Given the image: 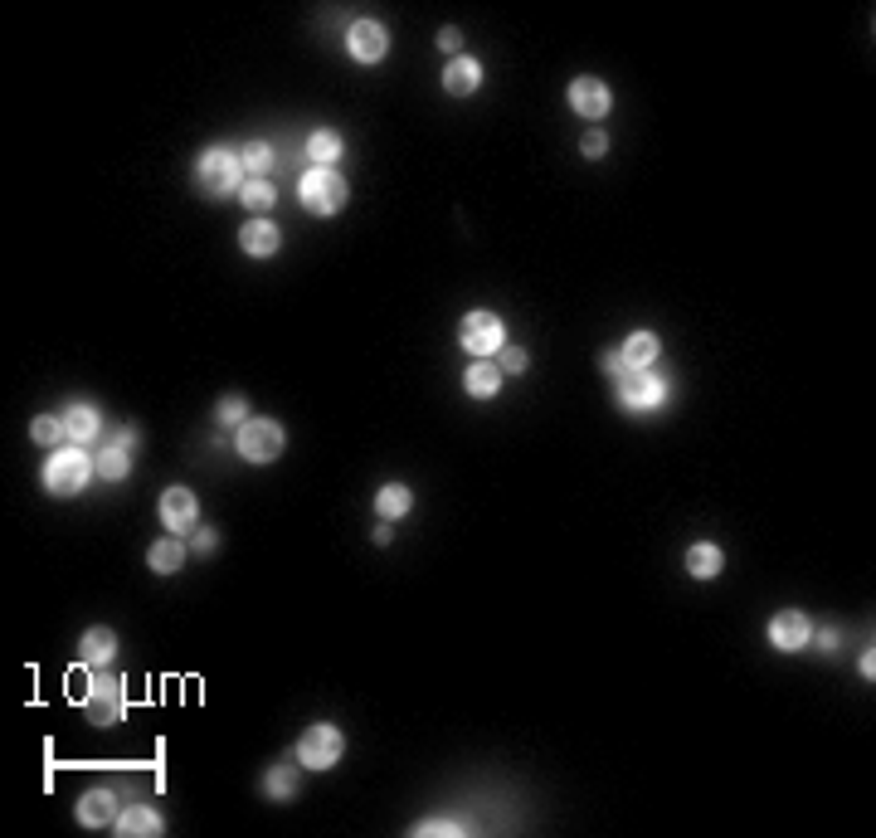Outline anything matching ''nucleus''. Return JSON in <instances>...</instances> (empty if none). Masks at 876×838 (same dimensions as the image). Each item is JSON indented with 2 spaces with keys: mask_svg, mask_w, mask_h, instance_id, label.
<instances>
[{
  "mask_svg": "<svg viewBox=\"0 0 876 838\" xmlns=\"http://www.w3.org/2000/svg\"><path fill=\"white\" fill-rule=\"evenodd\" d=\"M93 473H98V463L83 454V449H59V454H49V463H44V488L54 497H73L88 488Z\"/></svg>",
  "mask_w": 876,
  "mask_h": 838,
  "instance_id": "f257e3e1",
  "label": "nucleus"
},
{
  "mask_svg": "<svg viewBox=\"0 0 876 838\" xmlns=\"http://www.w3.org/2000/svg\"><path fill=\"white\" fill-rule=\"evenodd\" d=\"M297 195H302V210L307 215H336L346 205V181L331 171V166H312L302 181H297Z\"/></svg>",
  "mask_w": 876,
  "mask_h": 838,
  "instance_id": "f03ea898",
  "label": "nucleus"
},
{
  "mask_svg": "<svg viewBox=\"0 0 876 838\" xmlns=\"http://www.w3.org/2000/svg\"><path fill=\"white\" fill-rule=\"evenodd\" d=\"M283 444H288V434L278 419H249V424H239V439H234L244 463H273V458H283Z\"/></svg>",
  "mask_w": 876,
  "mask_h": 838,
  "instance_id": "7ed1b4c3",
  "label": "nucleus"
},
{
  "mask_svg": "<svg viewBox=\"0 0 876 838\" xmlns=\"http://www.w3.org/2000/svg\"><path fill=\"white\" fill-rule=\"evenodd\" d=\"M239 176H244V161L234 152H224V147L205 152L200 166H195V186L205 195H234L239 191Z\"/></svg>",
  "mask_w": 876,
  "mask_h": 838,
  "instance_id": "20e7f679",
  "label": "nucleus"
},
{
  "mask_svg": "<svg viewBox=\"0 0 876 838\" xmlns=\"http://www.w3.org/2000/svg\"><path fill=\"white\" fill-rule=\"evenodd\" d=\"M458 342L473 351V361H487V356H497L507 346V327H502L497 312H468L463 327H458Z\"/></svg>",
  "mask_w": 876,
  "mask_h": 838,
  "instance_id": "39448f33",
  "label": "nucleus"
},
{
  "mask_svg": "<svg viewBox=\"0 0 876 838\" xmlns=\"http://www.w3.org/2000/svg\"><path fill=\"white\" fill-rule=\"evenodd\" d=\"M619 405L628 415H653L667 405V381L653 371H628L619 381Z\"/></svg>",
  "mask_w": 876,
  "mask_h": 838,
  "instance_id": "423d86ee",
  "label": "nucleus"
},
{
  "mask_svg": "<svg viewBox=\"0 0 876 838\" xmlns=\"http://www.w3.org/2000/svg\"><path fill=\"white\" fill-rule=\"evenodd\" d=\"M341 751H346V741H341V731L327 722L307 726L302 741H297V761L307 765V770H331V765L341 761Z\"/></svg>",
  "mask_w": 876,
  "mask_h": 838,
  "instance_id": "0eeeda50",
  "label": "nucleus"
},
{
  "mask_svg": "<svg viewBox=\"0 0 876 838\" xmlns=\"http://www.w3.org/2000/svg\"><path fill=\"white\" fill-rule=\"evenodd\" d=\"M83 712H88V722L93 726H112L117 717H122V683H117L112 673H98V678L88 683V702H83Z\"/></svg>",
  "mask_w": 876,
  "mask_h": 838,
  "instance_id": "6e6552de",
  "label": "nucleus"
},
{
  "mask_svg": "<svg viewBox=\"0 0 876 838\" xmlns=\"http://www.w3.org/2000/svg\"><path fill=\"white\" fill-rule=\"evenodd\" d=\"M132 444H137V434L132 429H122V434H112L108 444L98 449V478H108V483H122L127 478V468H132Z\"/></svg>",
  "mask_w": 876,
  "mask_h": 838,
  "instance_id": "1a4fd4ad",
  "label": "nucleus"
},
{
  "mask_svg": "<svg viewBox=\"0 0 876 838\" xmlns=\"http://www.w3.org/2000/svg\"><path fill=\"white\" fill-rule=\"evenodd\" d=\"M346 49H351V59H361V64H380L385 49H390V39H385V30H380L375 20H356V25L346 30Z\"/></svg>",
  "mask_w": 876,
  "mask_h": 838,
  "instance_id": "9d476101",
  "label": "nucleus"
},
{
  "mask_svg": "<svg viewBox=\"0 0 876 838\" xmlns=\"http://www.w3.org/2000/svg\"><path fill=\"white\" fill-rule=\"evenodd\" d=\"M609 103L614 98H609V83L604 78H575L570 83V108L580 117H589V122H599V117L609 113Z\"/></svg>",
  "mask_w": 876,
  "mask_h": 838,
  "instance_id": "9b49d317",
  "label": "nucleus"
},
{
  "mask_svg": "<svg viewBox=\"0 0 876 838\" xmlns=\"http://www.w3.org/2000/svg\"><path fill=\"white\" fill-rule=\"evenodd\" d=\"M813 639V629H808V614L799 610H784L769 619V644L779 648V653H794V648H803Z\"/></svg>",
  "mask_w": 876,
  "mask_h": 838,
  "instance_id": "f8f14e48",
  "label": "nucleus"
},
{
  "mask_svg": "<svg viewBox=\"0 0 876 838\" xmlns=\"http://www.w3.org/2000/svg\"><path fill=\"white\" fill-rule=\"evenodd\" d=\"M161 522H166V532H190L195 527V493L190 488H166V497H161Z\"/></svg>",
  "mask_w": 876,
  "mask_h": 838,
  "instance_id": "ddd939ff",
  "label": "nucleus"
},
{
  "mask_svg": "<svg viewBox=\"0 0 876 838\" xmlns=\"http://www.w3.org/2000/svg\"><path fill=\"white\" fill-rule=\"evenodd\" d=\"M112 819H117V795H112V790H88V795L78 800V824H83V829H103Z\"/></svg>",
  "mask_w": 876,
  "mask_h": 838,
  "instance_id": "4468645a",
  "label": "nucleus"
},
{
  "mask_svg": "<svg viewBox=\"0 0 876 838\" xmlns=\"http://www.w3.org/2000/svg\"><path fill=\"white\" fill-rule=\"evenodd\" d=\"M112 829L122 838H151V834H161V814L146 809V804H132V809H122V814L112 819Z\"/></svg>",
  "mask_w": 876,
  "mask_h": 838,
  "instance_id": "2eb2a0df",
  "label": "nucleus"
},
{
  "mask_svg": "<svg viewBox=\"0 0 876 838\" xmlns=\"http://www.w3.org/2000/svg\"><path fill=\"white\" fill-rule=\"evenodd\" d=\"M239 244H244V254H254V259H273L278 244H283V234H278L273 220H254V225H244Z\"/></svg>",
  "mask_w": 876,
  "mask_h": 838,
  "instance_id": "dca6fc26",
  "label": "nucleus"
},
{
  "mask_svg": "<svg viewBox=\"0 0 876 838\" xmlns=\"http://www.w3.org/2000/svg\"><path fill=\"white\" fill-rule=\"evenodd\" d=\"M59 419H64V434H69L73 449H78V444H88V439H98V429H103V419H98V410H93V405H69Z\"/></svg>",
  "mask_w": 876,
  "mask_h": 838,
  "instance_id": "f3484780",
  "label": "nucleus"
},
{
  "mask_svg": "<svg viewBox=\"0 0 876 838\" xmlns=\"http://www.w3.org/2000/svg\"><path fill=\"white\" fill-rule=\"evenodd\" d=\"M477 83H482V69H477V59H468V54H458V59L443 69V88H448L453 98H468V93H477Z\"/></svg>",
  "mask_w": 876,
  "mask_h": 838,
  "instance_id": "a211bd4d",
  "label": "nucleus"
},
{
  "mask_svg": "<svg viewBox=\"0 0 876 838\" xmlns=\"http://www.w3.org/2000/svg\"><path fill=\"white\" fill-rule=\"evenodd\" d=\"M463 390H468L473 400H492V395L502 390V366H497V361H473L468 376H463Z\"/></svg>",
  "mask_w": 876,
  "mask_h": 838,
  "instance_id": "6ab92c4d",
  "label": "nucleus"
},
{
  "mask_svg": "<svg viewBox=\"0 0 876 838\" xmlns=\"http://www.w3.org/2000/svg\"><path fill=\"white\" fill-rule=\"evenodd\" d=\"M78 653H83L88 668H108L112 653H117V634H112V629H88V634L78 639Z\"/></svg>",
  "mask_w": 876,
  "mask_h": 838,
  "instance_id": "aec40b11",
  "label": "nucleus"
},
{
  "mask_svg": "<svg viewBox=\"0 0 876 838\" xmlns=\"http://www.w3.org/2000/svg\"><path fill=\"white\" fill-rule=\"evenodd\" d=\"M657 351H662V342H657L653 332H633V337H628V342H623V366H628V371H648V366H653L657 361Z\"/></svg>",
  "mask_w": 876,
  "mask_h": 838,
  "instance_id": "412c9836",
  "label": "nucleus"
},
{
  "mask_svg": "<svg viewBox=\"0 0 876 838\" xmlns=\"http://www.w3.org/2000/svg\"><path fill=\"white\" fill-rule=\"evenodd\" d=\"M721 566H726V556L711 541H696L692 551H687V575H696V580H716Z\"/></svg>",
  "mask_w": 876,
  "mask_h": 838,
  "instance_id": "4be33fe9",
  "label": "nucleus"
},
{
  "mask_svg": "<svg viewBox=\"0 0 876 838\" xmlns=\"http://www.w3.org/2000/svg\"><path fill=\"white\" fill-rule=\"evenodd\" d=\"M146 561H151V571L156 575H176L185 566V546L176 541V536H161V541L146 551Z\"/></svg>",
  "mask_w": 876,
  "mask_h": 838,
  "instance_id": "5701e85b",
  "label": "nucleus"
},
{
  "mask_svg": "<svg viewBox=\"0 0 876 838\" xmlns=\"http://www.w3.org/2000/svg\"><path fill=\"white\" fill-rule=\"evenodd\" d=\"M414 507V497H409V488L404 483H385L380 493H375V512L385 517V522H395V517H404Z\"/></svg>",
  "mask_w": 876,
  "mask_h": 838,
  "instance_id": "b1692460",
  "label": "nucleus"
},
{
  "mask_svg": "<svg viewBox=\"0 0 876 838\" xmlns=\"http://www.w3.org/2000/svg\"><path fill=\"white\" fill-rule=\"evenodd\" d=\"M307 156H312V166H331V161L341 156V137H336V132H327V127H322V132H312V137H307Z\"/></svg>",
  "mask_w": 876,
  "mask_h": 838,
  "instance_id": "393cba45",
  "label": "nucleus"
},
{
  "mask_svg": "<svg viewBox=\"0 0 876 838\" xmlns=\"http://www.w3.org/2000/svg\"><path fill=\"white\" fill-rule=\"evenodd\" d=\"M263 790H268L273 800H288L292 790H297V770H292V765H273L268 780H263Z\"/></svg>",
  "mask_w": 876,
  "mask_h": 838,
  "instance_id": "a878e982",
  "label": "nucleus"
},
{
  "mask_svg": "<svg viewBox=\"0 0 876 838\" xmlns=\"http://www.w3.org/2000/svg\"><path fill=\"white\" fill-rule=\"evenodd\" d=\"M414 834L419 838H463L468 824H458V819H424V824H414Z\"/></svg>",
  "mask_w": 876,
  "mask_h": 838,
  "instance_id": "bb28decb",
  "label": "nucleus"
},
{
  "mask_svg": "<svg viewBox=\"0 0 876 838\" xmlns=\"http://www.w3.org/2000/svg\"><path fill=\"white\" fill-rule=\"evenodd\" d=\"M239 191H244V205H249V210H258V215H263V210L278 200V191H273L263 176H254V181H249V186H239Z\"/></svg>",
  "mask_w": 876,
  "mask_h": 838,
  "instance_id": "cd10ccee",
  "label": "nucleus"
},
{
  "mask_svg": "<svg viewBox=\"0 0 876 838\" xmlns=\"http://www.w3.org/2000/svg\"><path fill=\"white\" fill-rule=\"evenodd\" d=\"M30 434H35V444H44V449L59 444V439H69V434H64V419H54V415H39L35 424H30Z\"/></svg>",
  "mask_w": 876,
  "mask_h": 838,
  "instance_id": "c85d7f7f",
  "label": "nucleus"
},
{
  "mask_svg": "<svg viewBox=\"0 0 876 838\" xmlns=\"http://www.w3.org/2000/svg\"><path fill=\"white\" fill-rule=\"evenodd\" d=\"M215 419L224 424V429H229V424H244V419H249V405H244V395H224V400L215 405Z\"/></svg>",
  "mask_w": 876,
  "mask_h": 838,
  "instance_id": "c756f323",
  "label": "nucleus"
},
{
  "mask_svg": "<svg viewBox=\"0 0 876 838\" xmlns=\"http://www.w3.org/2000/svg\"><path fill=\"white\" fill-rule=\"evenodd\" d=\"M244 166H249L254 176H263V171L273 166V147H268V142H249V147H244Z\"/></svg>",
  "mask_w": 876,
  "mask_h": 838,
  "instance_id": "7c9ffc66",
  "label": "nucleus"
},
{
  "mask_svg": "<svg viewBox=\"0 0 876 838\" xmlns=\"http://www.w3.org/2000/svg\"><path fill=\"white\" fill-rule=\"evenodd\" d=\"M497 366H502V376H521V371H526V351L507 342L502 351H497Z\"/></svg>",
  "mask_w": 876,
  "mask_h": 838,
  "instance_id": "2f4dec72",
  "label": "nucleus"
},
{
  "mask_svg": "<svg viewBox=\"0 0 876 838\" xmlns=\"http://www.w3.org/2000/svg\"><path fill=\"white\" fill-rule=\"evenodd\" d=\"M580 152L589 156V161H594V156H604V152H609V137H604V132H599V127H594V132H584Z\"/></svg>",
  "mask_w": 876,
  "mask_h": 838,
  "instance_id": "473e14b6",
  "label": "nucleus"
},
{
  "mask_svg": "<svg viewBox=\"0 0 876 838\" xmlns=\"http://www.w3.org/2000/svg\"><path fill=\"white\" fill-rule=\"evenodd\" d=\"M599 366H604V376H609V381H623V376H628V366H623L619 351H604V361H599Z\"/></svg>",
  "mask_w": 876,
  "mask_h": 838,
  "instance_id": "72a5a7b5",
  "label": "nucleus"
},
{
  "mask_svg": "<svg viewBox=\"0 0 876 838\" xmlns=\"http://www.w3.org/2000/svg\"><path fill=\"white\" fill-rule=\"evenodd\" d=\"M438 44H443V49L458 59V49H463V35H458V30H438Z\"/></svg>",
  "mask_w": 876,
  "mask_h": 838,
  "instance_id": "f704fd0d",
  "label": "nucleus"
},
{
  "mask_svg": "<svg viewBox=\"0 0 876 838\" xmlns=\"http://www.w3.org/2000/svg\"><path fill=\"white\" fill-rule=\"evenodd\" d=\"M190 546H195L200 556H205V551H215V532H195V536H190Z\"/></svg>",
  "mask_w": 876,
  "mask_h": 838,
  "instance_id": "c9c22d12",
  "label": "nucleus"
}]
</instances>
